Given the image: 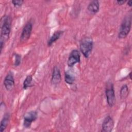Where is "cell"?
Masks as SVG:
<instances>
[{
    "instance_id": "ac0fdd59",
    "label": "cell",
    "mask_w": 132,
    "mask_h": 132,
    "mask_svg": "<svg viewBox=\"0 0 132 132\" xmlns=\"http://www.w3.org/2000/svg\"><path fill=\"white\" fill-rule=\"evenodd\" d=\"M11 3L14 7L18 8V7H20L21 6H22V5H23V4L24 3V1H23V0H19V1L13 0L11 1Z\"/></svg>"
},
{
    "instance_id": "5bb4252c",
    "label": "cell",
    "mask_w": 132,
    "mask_h": 132,
    "mask_svg": "<svg viewBox=\"0 0 132 132\" xmlns=\"http://www.w3.org/2000/svg\"><path fill=\"white\" fill-rule=\"evenodd\" d=\"M64 81L69 85H72L75 81L74 75L70 71H67L64 73Z\"/></svg>"
},
{
    "instance_id": "3957f363",
    "label": "cell",
    "mask_w": 132,
    "mask_h": 132,
    "mask_svg": "<svg viewBox=\"0 0 132 132\" xmlns=\"http://www.w3.org/2000/svg\"><path fill=\"white\" fill-rule=\"evenodd\" d=\"M131 26V16L128 15L125 16L122 21L118 33V37L120 39L125 38L129 34Z\"/></svg>"
},
{
    "instance_id": "9c48e42d",
    "label": "cell",
    "mask_w": 132,
    "mask_h": 132,
    "mask_svg": "<svg viewBox=\"0 0 132 132\" xmlns=\"http://www.w3.org/2000/svg\"><path fill=\"white\" fill-rule=\"evenodd\" d=\"M14 79L12 72H9L4 80V85L7 91H11L14 87Z\"/></svg>"
},
{
    "instance_id": "277c9868",
    "label": "cell",
    "mask_w": 132,
    "mask_h": 132,
    "mask_svg": "<svg viewBox=\"0 0 132 132\" xmlns=\"http://www.w3.org/2000/svg\"><path fill=\"white\" fill-rule=\"evenodd\" d=\"M105 94L108 106L110 107H112L116 103V96L113 84L111 81H108L106 83Z\"/></svg>"
},
{
    "instance_id": "44dd1931",
    "label": "cell",
    "mask_w": 132,
    "mask_h": 132,
    "mask_svg": "<svg viewBox=\"0 0 132 132\" xmlns=\"http://www.w3.org/2000/svg\"><path fill=\"white\" fill-rule=\"evenodd\" d=\"M131 72H130L129 74V78L131 79Z\"/></svg>"
},
{
    "instance_id": "30bf717a",
    "label": "cell",
    "mask_w": 132,
    "mask_h": 132,
    "mask_svg": "<svg viewBox=\"0 0 132 132\" xmlns=\"http://www.w3.org/2000/svg\"><path fill=\"white\" fill-rule=\"evenodd\" d=\"M61 80V75L60 73V71L59 68L55 66L53 70L52 77H51V82L54 85L59 84Z\"/></svg>"
},
{
    "instance_id": "ffe728a7",
    "label": "cell",
    "mask_w": 132,
    "mask_h": 132,
    "mask_svg": "<svg viewBox=\"0 0 132 132\" xmlns=\"http://www.w3.org/2000/svg\"><path fill=\"white\" fill-rule=\"evenodd\" d=\"M127 5H128L129 7H131L132 6V1H129L127 2Z\"/></svg>"
},
{
    "instance_id": "8fae6325",
    "label": "cell",
    "mask_w": 132,
    "mask_h": 132,
    "mask_svg": "<svg viewBox=\"0 0 132 132\" xmlns=\"http://www.w3.org/2000/svg\"><path fill=\"white\" fill-rule=\"evenodd\" d=\"M87 9L91 13L95 14L98 12L100 9V3L98 1L94 0L91 1L87 7Z\"/></svg>"
},
{
    "instance_id": "e0dca14e",
    "label": "cell",
    "mask_w": 132,
    "mask_h": 132,
    "mask_svg": "<svg viewBox=\"0 0 132 132\" xmlns=\"http://www.w3.org/2000/svg\"><path fill=\"white\" fill-rule=\"evenodd\" d=\"M21 62V56L18 54H14V65L15 67L19 66Z\"/></svg>"
},
{
    "instance_id": "ba28073f",
    "label": "cell",
    "mask_w": 132,
    "mask_h": 132,
    "mask_svg": "<svg viewBox=\"0 0 132 132\" xmlns=\"http://www.w3.org/2000/svg\"><path fill=\"white\" fill-rule=\"evenodd\" d=\"M114 127V121L110 116H107L104 119L102 125V131L104 132H111Z\"/></svg>"
},
{
    "instance_id": "9a60e30c",
    "label": "cell",
    "mask_w": 132,
    "mask_h": 132,
    "mask_svg": "<svg viewBox=\"0 0 132 132\" xmlns=\"http://www.w3.org/2000/svg\"><path fill=\"white\" fill-rule=\"evenodd\" d=\"M129 90L127 85H123L120 90V98L122 100L125 99L129 94Z\"/></svg>"
},
{
    "instance_id": "7a4b0ae2",
    "label": "cell",
    "mask_w": 132,
    "mask_h": 132,
    "mask_svg": "<svg viewBox=\"0 0 132 132\" xmlns=\"http://www.w3.org/2000/svg\"><path fill=\"white\" fill-rule=\"evenodd\" d=\"M93 41L90 37H85L81 39L79 43V49L81 53L86 58H89L93 48Z\"/></svg>"
},
{
    "instance_id": "d6986e66",
    "label": "cell",
    "mask_w": 132,
    "mask_h": 132,
    "mask_svg": "<svg viewBox=\"0 0 132 132\" xmlns=\"http://www.w3.org/2000/svg\"><path fill=\"white\" fill-rule=\"evenodd\" d=\"M116 2L119 5H122L126 2V1H117Z\"/></svg>"
},
{
    "instance_id": "7c38bea8",
    "label": "cell",
    "mask_w": 132,
    "mask_h": 132,
    "mask_svg": "<svg viewBox=\"0 0 132 132\" xmlns=\"http://www.w3.org/2000/svg\"><path fill=\"white\" fill-rule=\"evenodd\" d=\"M63 31L57 30L54 32L53 35L51 36L50 38L47 41V45L48 46H51L54 43H55L57 40H58L61 36L63 35Z\"/></svg>"
},
{
    "instance_id": "5b68a950",
    "label": "cell",
    "mask_w": 132,
    "mask_h": 132,
    "mask_svg": "<svg viewBox=\"0 0 132 132\" xmlns=\"http://www.w3.org/2000/svg\"><path fill=\"white\" fill-rule=\"evenodd\" d=\"M33 25L31 21H29L27 22L25 26H24L21 36H20V41L24 42L27 41L31 35Z\"/></svg>"
},
{
    "instance_id": "2e32d148",
    "label": "cell",
    "mask_w": 132,
    "mask_h": 132,
    "mask_svg": "<svg viewBox=\"0 0 132 132\" xmlns=\"http://www.w3.org/2000/svg\"><path fill=\"white\" fill-rule=\"evenodd\" d=\"M32 76L30 75L27 76L23 81V89L24 90H26L27 88L31 87L32 86Z\"/></svg>"
},
{
    "instance_id": "6da1fadb",
    "label": "cell",
    "mask_w": 132,
    "mask_h": 132,
    "mask_svg": "<svg viewBox=\"0 0 132 132\" xmlns=\"http://www.w3.org/2000/svg\"><path fill=\"white\" fill-rule=\"evenodd\" d=\"M11 28V19L9 15H4L1 18L0 50L2 51L5 42L9 37Z\"/></svg>"
},
{
    "instance_id": "52a82bcc",
    "label": "cell",
    "mask_w": 132,
    "mask_h": 132,
    "mask_svg": "<svg viewBox=\"0 0 132 132\" xmlns=\"http://www.w3.org/2000/svg\"><path fill=\"white\" fill-rule=\"evenodd\" d=\"M80 61V55L77 50H72L68 57L67 64L69 67H72Z\"/></svg>"
},
{
    "instance_id": "4fadbf2b",
    "label": "cell",
    "mask_w": 132,
    "mask_h": 132,
    "mask_svg": "<svg viewBox=\"0 0 132 132\" xmlns=\"http://www.w3.org/2000/svg\"><path fill=\"white\" fill-rule=\"evenodd\" d=\"M10 120V113L7 112L4 115L0 124V131L3 132L7 128Z\"/></svg>"
},
{
    "instance_id": "8992f818",
    "label": "cell",
    "mask_w": 132,
    "mask_h": 132,
    "mask_svg": "<svg viewBox=\"0 0 132 132\" xmlns=\"http://www.w3.org/2000/svg\"><path fill=\"white\" fill-rule=\"evenodd\" d=\"M38 117V113L36 111H30L26 113L24 117L23 125L27 128L30 127L32 122L35 121Z\"/></svg>"
}]
</instances>
